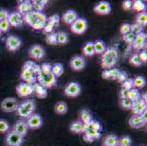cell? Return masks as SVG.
<instances>
[{
    "label": "cell",
    "instance_id": "1",
    "mask_svg": "<svg viewBox=\"0 0 147 146\" xmlns=\"http://www.w3.org/2000/svg\"><path fill=\"white\" fill-rule=\"evenodd\" d=\"M24 21L28 25L32 27L35 30L43 29L44 26L48 21V17L42 12H36L32 10V12L26 13L23 16Z\"/></svg>",
    "mask_w": 147,
    "mask_h": 146
},
{
    "label": "cell",
    "instance_id": "2",
    "mask_svg": "<svg viewBox=\"0 0 147 146\" xmlns=\"http://www.w3.org/2000/svg\"><path fill=\"white\" fill-rule=\"evenodd\" d=\"M119 59V53L117 48H107L101 57V67L104 69H110L114 67Z\"/></svg>",
    "mask_w": 147,
    "mask_h": 146
},
{
    "label": "cell",
    "instance_id": "3",
    "mask_svg": "<svg viewBox=\"0 0 147 146\" xmlns=\"http://www.w3.org/2000/svg\"><path fill=\"white\" fill-rule=\"evenodd\" d=\"M36 108L35 101L34 100H24V102L18 104V107L16 110L17 116H20L22 118H27L29 116L34 113Z\"/></svg>",
    "mask_w": 147,
    "mask_h": 146
},
{
    "label": "cell",
    "instance_id": "4",
    "mask_svg": "<svg viewBox=\"0 0 147 146\" xmlns=\"http://www.w3.org/2000/svg\"><path fill=\"white\" fill-rule=\"evenodd\" d=\"M37 81L45 88H50L57 85V79L55 75L51 72H41L37 76Z\"/></svg>",
    "mask_w": 147,
    "mask_h": 146
},
{
    "label": "cell",
    "instance_id": "5",
    "mask_svg": "<svg viewBox=\"0 0 147 146\" xmlns=\"http://www.w3.org/2000/svg\"><path fill=\"white\" fill-rule=\"evenodd\" d=\"M88 24L86 19L78 18L70 25V29L76 34H82L87 30Z\"/></svg>",
    "mask_w": 147,
    "mask_h": 146
},
{
    "label": "cell",
    "instance_id": "6",
    "mask_svg": "<svg viewBox=\"0 0 147 146\" xmlns=\"http://www.w3.org/2000/svg\"><path fill=\"white\" fill-rule=\"evenodd\" d=\"M18 100L15 97H7L1 102V108L5 112H12L16 111L18 107Z\"/></svg>",
    "mask_w": 147,
    "mask_h": 146
},
{
    "label": "cell",
    "instance_id": "7",
    "mask_svg": "<svg viewBox=\"0 0 147 146\" xmlns=\"http://www.w3.org/2000/svg\"><path fill=\"white\" fill-rule=\"evenodd\" d=\"M64 92L69 97H76L81 94V87L78 83L70 82L65 86Z\"/></svg>",
    "mask_w": 147,
    "mask_h": 146
},
{
    "label": "cell",
    "instance_id": "8",
    "mask_svg": "<svg viewBox=\"0 0 147 146\" xmlns=\"http://www.w3.org/2000/svg\"><path fill=\"white\" fill-rule=\"evenodd\" d=\"M22 41L19 37L14 35H10L6 40V47L10 52H16L21 46Z\"/></svg>",
    "mask_w": 147,
    "mask_h": 146
},
{
    "label": "cell",
    "instance_id": "9",
    "mask_svg": "<svg viewBox=\"0 0 147 146\" xmlns=\"http://www.w3.org/2000/svg\"><path fill=\"white\" fill-rule=\"evenodd\" d=\"M5 141L8 146H21L24 141V137L12 130L7 134Z\"/></svg>",
    "mask_w": 147,
    "mask_h": 146
},
{
    "label": "cell",
    "instance_id": "10",
    "mask_svg": "<svg viewBox=\"0 0 147 146\" xmlns=\"http://www.w3.org/2000/svg\"><path fill=\"white\" fill-rule=\"evenodd\" d=\"M16 93L20 97H26L34 93L32 85L22 82L16 86Z\"/></svg>",
    "mask_w": 147,
    "mask_h": 146
},
{
    "label": "cell",
    "instance_id": "11",
    "mask_svg": "<svg viewBox=\"0 0 147 146\" xmlns=\"http://www.w3.org/2000/svg\"><path fill=\"white\" fill-rule=\"evenodd\" d=\"M146 34L144 32L136 35V38L132 43V45L136 51L144 50L146 45Z\"/></svg>",
    "mask_w": 147,
    "mask_h": 146
},
{
    "label": "cell",
    "instance_id": "12",
    "mask_svg": "<svg viewBox=\"0 0 147 146\" xmlns=\"http://www.w3.org/2000/svg\"><path fill=\"white\" fill-rule=\"evenodd\" d=\"M29 55L34 60H40L45 56V51L43 47L40 45H34L29 48Z\"/></svg>",
    "mask_w": 147,
    "mask_h": 146
},
{
    "label": "cell",
    "instance_id": "13",
    "mask_svg": "<svg viewBox=\"0 0 147 146\" xmlns=\"http://www.w3.org/2000/svg\"><path fill=\"white\" fill-rule=\"evenodd\" d=\"M84 140L88 143H92L95 140H98L101 137V132L89 128L85 125L84 132Z\"/></svg>",
    "mask_w": 147,
    "mask_h": 146
},
{
    "label": "cell",
    "instance_id": "14",
    "mask_svg": "<svg viewBox=\"0 0 147 146\" xmlns=\"http://www.w3.org/2000/svg\"><path fill=\"white\" fill-rule=\"evenodd\" d=\"M69 65L74 71H81L86 66V60L84 56H75L69 61Z\"/></svg>",
    "mask_w": 147,
    "mask_h": 146
},
{
    "label": "cell",
    "instance_id": "15",
    "mask_svg": "<svg viewBox=\"0 0 147 146\" xmlns=\"http://www.w3.org/2000/svg\"><path fill=\"white\" fill-rule=\"evenodd\" d=\"M26 122L27 124L28 128H30L32 129H37L42 126V118L40 115L33 113L32 116L26 118Z\"/></svg>",
    "mask_w": 147,
    "mask_h": 146
},
{
    "label": "cell",
    "instance_id": "16",
    "mask_svg": "<svg viewBox=\"0 0 147 146\" xmlns=\"http://www.w3.org/2000/svg\"><path fill=\"white\" fill-rule=\"evenodd\" d=\"M94 13L101 15H108L111 11V6L110 3L106 1H102L97 3L94 8Z\"/></svg>",
    "mask_w": 147,
    "mask_h": 146
},
{
    "label": "cell",
    "instance_id": "17",
    "mask_svg": "<svg viewBox=\"0 0 147 146\" xmlns=\"http://www.w3.org/2000/svg\"><path fill=\"white\" fill-rule=\"evenodd\" d=\"M7 20L10 23V26L16 28L21 27L23 25V23H24L23 16L17 11L10 13Z\"/></svg>",
    "mask_w": 147,
    "mask_h": 146
},
{
    "label": "cell",
    "instance_id": "18",
    "mask_svg": "<svg viewBox=\"0 0 147 146\" xmlns=\"http://www.w3.org/2000/svg\"><path fill=\"white\" fill-rule=\"evenodd\" d=\"M146 110V102L143 100L142 99H140V100L133 102V105L131 108V110L134 115H141Z\"/></svg>",
    "mask_w": 147,
    "mask_h": 146
},
{
    "label": "cell",
    "instance_id": "19",
    "mask_svg": "<svg viewBox=\"0 0 147 146\" xmlns=\"http://www.w3.org/2000/svg\"><path fill=\"white\" fill-rule=\"evenodd\" d=\"M13 131L15 132H16L21 137H25L27 134L28 132V126L26 122L23 119H19L17 120V122L15 124L14 126H13Z\"/></svg>",
    "mask_w": 147,
    "mask_h": 146
},
{
    "label": "cell",
    "instance_id": "20",
    "mask_svg": "<svg viewBox=\"0 0 147 146\" xmlns=\"http://www.w3.org/2000/svg\"><path fill=\"white\" fill-rule=\"evenodd\" d=\"M21 78L24 83L32 85L37 81V76L26 69H21Z\"/></svg>",
    "mask_w": 147,
    "mask_h": 146
},
{
    "label": "cell",
    "instance_id": "21",
    "mask_svg": "<svg viewBox=\"0 0 147 146\" xmlns=\"http://www.w3.org/2000/svg\"><path fill=\"white\" fill-rule=\"evenodd\" d=\"M146 122L141 118L140 115H133L129 120V125L134 129H139L144 126Z\"/></svg>",
    "mask_w": 147,
    "mask_h": 146
},
{
    "label": "cell",
    "instance_id": "22",
    "mask_svg": "<svg viewBox=\"0 0 147 146\" xmlns=\"http://www.w3.org/2000/svg\"><path fill=\"white\" fill-rule=\"evenodd\" d=\"M22 69H26L27 70L30 71L35 76H37L41 72L40 66L32 61H26L23 65Z\"/></svg>",
    "mask_w": 147,
    "mask_h": 146
},
{
    "label": "cell",
    "instance_id": "23",
    "mask_svg": "<svg viewBox=\"0 0 147 146\" xmlns=\"http://www.w3.org/2000/svg\"><path fill=\"white\" fill-rule=\"evenodd\" d=\"M17 10H18L17 12H18L21 15L24 16L26 13L32 11L33 7L32 3L29 1H21L17 7Z\"/></svg>",
    "mask_w": 147,
    "mask_h": 146
},
{
    "label": "cell",
    "instance_id": "24",
    "mask_svg": "<svg viewBox=\"0 0 147 146\" xmlns=\"http://www.w3.org/2000/svg\"><path fill=\"white\" fill-rule=\"evenodd\" d=\"M32 87L34 93L35 94L37 97L39 99H45L47 97V88H45L38 83H34V84H32Z\"/></svg>",
    "mask_w": 147,
    "mask_h": 146
},
{
    "label": "cell",
    "instance_id": "25",
    "mask_svg": "<svg viewBox=\"0 0 147 146\" xmlns=\"http://www.w3.org/2000/svg\"><path fill=\"white\" fill-rule=\"evenodd\" d=\"M78 18V14L76 11L73 10H69L65 12L62 15V20L67 24L71 25L77 18Z\"/></svg>",
    "mask_w": 147,
    "mask_h": 146
},
{
    "label": "cell",
    "instance_id": "26",
    "mask_svg": "<svg viewBox=\"0 0 147 146\" xmlns=\"http://www.w3.org/2000/svg\"><path fill=\"white\" fill-rule=\"evenodd\" d=\"M84 129H85V124L81 122V120L74 121L69 126V129L76 134L84 133Z\"/></svg>",
    "mask_w": 147,
    "mask_h": 146
},
{
    "label": "cell",
    "instance_id": "27",
    "mask_svg": "<svg viewBox=\"0 0 147 146\" xmlns=\"http://www.w3.org/2000/svg\"><path fill=\"white\" fill-rule=\"evenodd\" d=\"M80 118H81V122L84 123L85 125L90 124L91 121L93 120L92 113L86 109L81 110L80 112Z\"/></svg>",
    "mask_w": 147,
    "mask_h": 146
},
{
    "label": "cell",
    "instance_id": "28",
    "mask_svg": "<svg viewBox=\"0 0 147 146\" xmlns=\"http://www.w3.org/2000/svg\"><path fill=\"white\" fill-rule=\"evenodd\" d=\"M94 48L95 54L98 55H102L107 49V46L105 42L101 40H96L94 42Z\"/></svg>",
    "mask_w": 147,
    "mask_h": 146
},
{
    "label": "cell",
    "instance_id": "29",
    "mask_svg": "<svg viewBox=\"0 0 147 146\" xmlns=\"http://www.w3.org/2000/svg\"><path fill=\"white\" fill-rule=\"evenodd\" d=\"M54 110L58 115H65L67 112L68 110L67 104L65 102L60 101L56 104Z\"/></svg>",
    "mask_w": 147,
    "mask_h": 146
},
{
    "label": "cell",
    "instance_id": "30",
    "mask_svg": "<svg viewBox=\"0 0 147 146\" xmlns=\"http://www.w3.org/2000/svg\"><path fill=\"white\" fill-rule=\"evenodd\" d=\"M32 5L33 10L36 12H42L45 6L47 5L48 1L46 0H33L31 2Z\"/></svg>",
    "mask_w": 147,
    "mask_h": 146
},
{
    "label": "cell",
    "instance_id": "31",
    "mask_svg": "<svg viewBox=\"0 0 147 146\" xmlns=\"http://www.w3.org/2000/svg\"><path fill=\"white\" fill-rule=\"evenodd\" d=\"M83 53L84 56H92L95 54L94 48V42H86L84 46L83 47L82 49Z\"/></svg>",
    "mask_w": 147,
    "mask_h": 146
},
{
    "label": "cell",
    "instance_id": "32",
    "mask_svg": "<svg viewBox=\"0 0 147 146\" xmlns=\"http://www.w3.org/2000/svg\"><path fill=\"white\" fill-rule=\"evenodd\" d=\"M119 139L117 135H109L104 140V146H118Z\"/></svg>",
    "mask_w": 147,
    "mask_h": 146
},
{
    "label": "cell",
    "instance_id": "33",
    "mask_svg": "<svg viewBox=\"0 0 147 146\" xmlns=\"http://www.w3.org/2000/svg\"><path fill=\"white\" fill-rule=\"evenodd\" d=\"M51 72L55 75L56 77H59L62 75L64 73V67L62 64L60 62L54 63L52 65Z\"/></svg>",
    "mask_w": 147,
    "mask_h": 146
},
{
    "label": "cell",
    "instance_id": "34",
    "mask_svg": "<svg viewBox=\"0 0 147 146\" xmlns=\"http://www.w3.org/2000/svg\"><path fill=\"white\" fill-rule=\"evenodd\" d=\"M133 10L135 11H137L138 13H142V12H146V5L143 1L141 0H136L133 2Z\"/></svg>",
    "mask_w": 147,
    "mask_h": 146
},
{
    "label": "cell",
    "instance_id": "35",
    "mask_svg": "<svg viewBox=\"0 0 147 146\" xmlns=\"http://www.w3.org/2000/svg\"><path fill=\"white\" fill-rule=\"evenodd\" d=\"M136 23L141 25V26H145L147 25V13L146 12L138 13L136 17Z\"/></svg>",
    "mask_w": 147,
    "mask_h": 146
},
{
    "label": "cell",
    "instance_id": "36",
    "mask_svg": "<svg viewBox=\"0 0 147 146\" xmlns=\"http://www.w3.org/2000/svg\"><path fill=\"white\" fill-rule=\"evenodd\" d=\"M146 83V80L144 76L138 75L133 79V85L134 88H143L145 87Z\"/></svg>",
    "mask_w": 147,
    "mask_h": 146
},
{
    "label": "cell",
    "instance_id": "37",
    "mask_svg": "<svg viewBox=\"0 0 147 146\" xmlns=\"http://www.w3.org/2000/svg\"><path fill=\"white\" fill-rule=\"evenodd\" d=\"M128 99H129L133 102L141 99V95L140 94V92L138 90L137 88H133V89H131L128 92Z\"/></svg>",
    "mask_w": 147,
    "mask_h": 146
},
{
    "label": "cell",
    "instance_id": "38",
    "mask_svg": "<svg viewBox=\"0 0 147 146\" xmlns=\"http://www.w3.org/2000/svg\"><path fill=\"white\" fill-rule=\"evenodd\" d=\"M69 42V37L66 32H60L57 33V42L60 45H65Z\"/></svg>",
    "mask_w": 147,
    "mask_h": 146
},
{
    "label": "cell",
    "instance_id": "39",
    "mask_svg": "<svg viewBox=\"0 0 147 146\" xmlns=\"http://www.w3.org/2000/svg\"><path fill=\"white\" fill-rule=\"evenodd\" d=\"M45 41L48 44L51 45H56L58 44L57 42V33L55 32H51L50 34H49L46 37Z\"/></svg>",
    "mask_w": 147,
    "mask_h": 146
},
{
    "label": "cell",
    "instance_id": "40",
    "mask_svg": "<svg viewBox=\"0 0 147 146\" xmlns=\"http://www.w3.org/2000/svg\"><path fill=\"white\" fill-rule=\"evenodd\" d=\"M129 63H130L132 65L136 67H140L142 65V61L140 59L138 56V53H135L132 55V56L129 59Z\"/></svg>",
    "mask_w": 147,
    "mask_h": 146
},
{
    "label": "cell",
    "instance_id": "41",
    "mask_svg": "<svg viewBox=\"0 0 147 146\" xmlns=\"http://www.w3.org/2000/svg\"><path fill=\"white\" fill-rule=\"evenodd\" d=\"M86 126L87 127H89V128L94 129V130H97L98 132H101L102 130V126L101 125V124L99 121H97V120H94V119L91 121L90 124H87Z\"/></svg>",
    "mask_w": 147,
    "mask_h": 146
},
{
    "label": "cell",
    "instance_id": "42",
    "mask_svg": "<svg viewBox=\"0 0 147 146\" xmlns=\"http://www.w3.org/2000/svg\"><path fill=\"white\" fill-rule=\"evenodd\" d=\"M47 21L50 23V24H51L54 27H56V26H58L59 24L60 17L59 16V15H51L50 17L48 18Z\"/></svg>",
    "mask_w": 147,
    "mask_h": 146
},
{
    "label": "cell",
    "instance_id": "43",
    "mask_svg": "<svg viewBox=\"0 0 147 146\" xmlns=\"http://www.w3.org/2000/svg\"><path fill=\"white\" fill-rule=\"evenodd\" d=\"M131 144H132V139L129 136H124L120 140H119L118 146H131Z\"/></svg>",
    "mask_w": 147,
    "mask_h": 146
},
{
    "label": "cell",
    "instance_id": "44",
    "mask_svg": "<svg viewBox=\"0 0 147 146\" xmlns=\"http://www.w3.org/2000/svg\"><path fill=\"white\" fill-rule=\"evenodd\" d=\"M143 29H144V27L141 26V25L136 24V23L131 24V32L133 33L135 35H137V34L142 33Z\"/></svg>",
    "mask_w": 147,
    "mask_h": 146
},
{
    "label": "cell",
    "instance_id": "45",
    "mask_svg": "<svg viewBox=\"0 0 147 146\" xmlns=\"http://www.w3.org/2000/svg\"><path fill=\"white\" fill-rule=\"evenodd\" d=\"M121 88H125L126 90L129 91L134 88L133 85V79L127 78L125 82L121 83Z\"/></svg>",
    "mask_w": 147,
    "mask_h": 146
},
{
    "label": "cell",
    "instance_id": "46",
    "mask_svg": "<svg viewBox=\"0 0 147 146\" xmlns=\"http://www.w3.org/2000/svg\"><path fill=\"white\" fill-rule=\"evenodd\" d=\"M10 27H11V26H10V23L7 19L0 21V30L2 31V32H8Z\"/></svg>",
    "mask_w": 147,
    "mask_h": 146
},
{
    "label": "cell",
    "instance_id": "47",
    "mask_svg": "<svg viewBox=\"0 0 147 146\" xmlns=\"http://www.w3.org/2000/svg\"><path fill=\"white\" fill-rule=\"evenodd\" d=\"M122 38L123 40H124L126 43L131 44V45H132V43H133V41H134L135 38H136V35L130 32H129V33H127V34L123 35Z\"/></svg>",
    "mask_w": 147,
    "mask_h": 146
},
{
    "label": "cell",
    "instance_id": "48",
    "mask_svg": "<svg viewBox=\"0 0 147 146\" xmlns=\"http://www.w3.org/2000/svg\"><path fill=\"white\" fill-rule=\"evenodd\" d=\"M9 129H10V124L3 119H0V132L5 133L9 130Z\"/></svg>",
    "mask_w": 147,
    "mask_h": 146
},
{
    "label": "cell",
    "instance_id": "49",
    "mask_svg": "<svg viewBox=\"0 0 147 146\" xmlns=\"http://www.w3.org/2000/svg\"><path fill=\"white\" fill-rule=\"evenodd\" d=\"M109 72H110V79L115 80H117V77H118L121 70L117 67H113L109 69Z\"/></svg>",
    "mask_w": 147,
    "mask_h": 146
},
{
    "label": "cell",
    "instance_id": "50",
    "mask_svg": "<svg viewBox=\"0 0 147 146\" xmlns=\"http://www.w3.org/2000/svg\"><path fill=\"white\" fill-rule=\"evenodd\" d=\"M120 104H121V106L125 109H131L133 105V102L128 98L123 99L120 101Z\"/></svg>",
    "mask_w": 147,
    "mask_h": 146
},
{
    "label": "cell",
    "instance_id": "51",
    "mask_svg": "<svg viewBox=\"0 0 147 146\" xmlns=\"http://www.w3.org/2000/svg\"><path fill=\"white\" fill-rule=\"evenodd\" d=\"M131 32V24H127V23H125V24H123L120 27V32L122 35H125V34H127L129 32Z\"/></svg>",
    "mask_w": 147,
    "mask_h": 146
},
{
    "label": "cell",
    "instance_id": "52",
    "mask_svg": "<svg viewBox=\"0 0 147 146\" xmlns=\"http://www.w3.org/2000/svg\"><path fill=\"white\" fill-rule=\"evenodd\" d=\"M122 7L126 11L131 10H132V7H133V1H131V0H125L122 2Z\"/></svg>",
    "mask_w": 147,
    "mask_h": 146
},
{
    "label": "cell",
    "instance_id": "53",
    "mask_svg": "<svg viewBox=\"0 0 147 146\" xmlns=\"http://www.w3.org/2000/svg\"><path fill=\"white\" fill-rule=\"evenodd\" d=\"M128 78V75L127 74V72L125 71H121L118 77H117V81L120 83H122Z\"/></svg>",
    "mask_w": 147,
    "mask_h": 146
},
{
    "label": "cell",
    "instance_id": "54",
    "mask_svg": "<svg viewBox=\"0 0 147 146\" xmlns=\"http://www.w3.org/2000/svg\"><path fill=\"white\" fill-rule=\"evenodd\" d=\"M41 72H51L52 69V65L49 63H42L40 66Z\"/></svg>",
    "mask_w": 147,
    "mask_h": 146
},
{
    "label": "cell",
    "instance_id": "55",
    "mask_svg": "<svg viewBox=\"0 0 147 146\" xmlns=\"http://www.w3.org/2000/svg\"><path fill=\"white\" fill-rule=\"evenodd\" d=\"M53 28H54V26H53L51 24H50V23L47 21V23H46V24L45 25V26H44L42 30H43L44 33H49V34H50V33H51V32H53Z\"/></svg>",
    "mask_w": 147,
    "mask_h": 146
},
{
    "label": "cell",
    "instance_id": "56",
    "mask_svg": "<svg viewBox=\"0 0 147 146\" xmlns=\"http://www.w3.org/2000/svg\"><path fill=\"white\" fill-rule=\"evenodd\" d=\"M9 15H10V13H8L7 10H4V9L0 10V21L8 19Z\"/></svg>",
    "mask_w": 147,
    "mask_h": 146
},
{
    "label": "cell",
    "instance_id": "57",
    "mask_svg": "<svg viewBox=\"0 0 147 146\" xmlns=\"http://www.w3.org/2000/svg\"><path fill=\"white\" fill-rule=\"evenodd\" d=\"M139 58L141 60L142 63H146L147 61V53L146 50H141L140 53H138Z\"/></svg>",
    "mask_w": 147,
    "mask_h": 146
},
{
    "label": "cell",
    "instance_id": "58",
    "mask_svg": "<svg viewBox=\"0 0 147 146\" xmlns=\"http://www.w3.org/2000/svg\"><path fill=\"white\" fill-rule=\"evenodd\" d=\"M128 92H129V91L126 90L125 88H121V91H120V98H121V100L128 98Z\"/></svg>",
    "mask_w": 147,
    "mask_h": 146
},
{
    "label": "cell",
    "instance_id": "59",
    "mask_svg": "<svg viewBox=\"0 0 147 146\" xmlns=\"http://www.w3.org/2000/svg\"><path fill=\"white\" fill-rule=\"evenodd\" d=\"M102 77L105 80L110 79V72L109 69H104L102 72Z\"/></svg>",
    "mask_w": 147,
    "mask_h": 146
},
{
    "label": "cell",
    "instance_id": "60",
    "mask_svg": "<svg viewBox=\"0 0 147 146\" xmlns=\"http://www.w3.org/2000/svg\"><path fill=\"white\" fill-rule=\"evenodd\" d=\"M140 116H141V118H142L144 119V120H145L146 122H147V110H146L144 111L142 114L140 115Z\"/></svg>",
    "mask_w": 147,
    "mask_h": 146
},
{
    "label": "cell",
    "instance_id": "61",
    "mask_svg": "<svg viewBox=\"0 0 147 146\" xmlns=\"http://www.w3.org/2000/svg\"><path fill=\"white\" fill-rule=\"evenodd\" d=\"M146 93H144V94H143V96H142V100H144V101L145 102H146L147 101V100H146Z\"/></svg>",
    "mask_w": 147,
    "mask_h": 146
},
{
    "label": "cell",
    "instance_id": "62",
    "mask_svg": "<svg viewBox=\"0 0 147 146\" xmlns=\"http://www.w3.org/2000/svg\"><path fill=\"white\" fill-rule=\"evenodd\" d=\"M2 31L0 30V37L2 36Z\"/></svg>",
    "mask_w": 147,
    "mask_h": 146
},
{
    "label": "cell",
    "instance_id": "63",
    "mask_svg": "<svg viewBox=\"0 0 147 146\" xmlns=\"http://www.w3.org/2000/svg\"><path fill=\"white\" fill-rule=\"evenodd\" d=\"M103 146H104V145H103Z\"/></svg>",
    "mask_w": 147,
    "mask_h": 146
}]
</instances>
